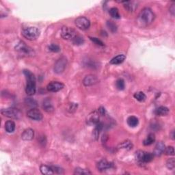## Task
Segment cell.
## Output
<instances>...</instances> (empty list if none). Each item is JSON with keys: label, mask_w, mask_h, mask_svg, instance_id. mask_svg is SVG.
<instances>
[{"label": "cell", "mask_w": 175, "mask_h": 175, "mask_svg": "<svg viewBox=\"0 0 175 175\" xmlns=\"http://www.w3.org/2000/svg\"><path fill=\"white\" fill-rule=\"evenodd\" d=\"M155 18V15L152 10L145 8L140 11L138 16L137 23L139 26L146 27L151 24Z\"/></svg>", "instance_id": "1"}, {"label": "cell", "mask_w": 175, "mask_h": 175, "mask_svg": "<svg viewBox=\"0 0 175 175\" xmlns=\"http://www.w3.org/2000/svg\"><path fill=\"white\" fill-rule=\"evenodd\" d=\"M23 74L26 77L27 84L26 87V93L29 96H33L37 91L36 86V77L29 70H24Z\"/></svg>", "instance_id": "2"}, {"label": "cell", "mask_w": 175, "mask_h": 175, "mask_svg": "<svg viewBox=\"0 0 175 175\" xmlns=\"http://www.w3.org/2000/svg\"><path fill=\"white\" fill-rule=\"evenodd\" d=\"M153 153L149 152H145L143 151H138L135 153V159L139 164L143 165L145 163H149L153 160Z\"/></svg>", "instance_id": "3"}, {"label": "cell", "mask_w": 175, "mask_h": 175, "mask_svg": "<svg viewBox=\"0 0 175 175\" xmlns=\"http://www.w3.org/2000/svg\"><path fill=\"white\" fill-rule=\"evenodd\" d=\"M21 34L27 40H34L39 37L40 31L35 27H28L22 30Z\"/></svg>", "instance_id": "4"}, {"label": "cell", "mask_w": 175, "mask_h": 175, "mask_svg": "<svg viewBox=\"0 0 175 175\" xmlns=\"http://www.w3.org/2000/svg\"><path fill=\"white\" fill-rule=\"evenodd\" d=\"M2 115L5 117L12 118V119H19L21 116V112L19 110L13 107H8L5 109H2L1 111Z\"/></svg>", "instance_id": "5"}, {"label": "cell", "mask_w": 175, "mask_h": 175, "mask_svg": "<svg viewBox=\"0 0 175 175\" xmlns=\"http://www.w3.org/2000/svg\"><path fill=\"white\" fill-rule=\"evenodd\" d=\"M77 36V32L74 29L69 27H63L61 30V37L65 40H73Z\"/></svg>", "instance_id": "6"}, {"label": "cell", "mask_w": 175, "mask_h": 175, "mask_svg": "<svg viewBox=\"0 0 175 175\" xmlns=\"http://www.w3.org/2000/svg\"><path fill=\"white\" fill-rule=\"evenodd\" d=\"M15 50L16 51L26 55H32L33 53H34L32 49L30 48L29 46H27L26 43L23 41H20V42L16 44V45L15 46Z\"/></svg>", "instance_id": "7"}, {"label": "cell", "mask_w": 175, "mask_h": 175, "mask_svg": "<svg viewBox=\"0 0 175 175\" xmlns=\"http://www.w3.org/2000/svg\"><path fill=\"white\" fill-rule=\"evenodd\" d=\"M75 23L77 28L82 30H86L90 26V21L85 16H79L75 21Z\"/></svg>", "instance_id": "8"}, {"label": "cell", "mask_w": 175, "mask_h": 175, "mask_svg": "<svg viewBox=\"0 0 175 175\" xmlns=\"http://www.w3.org/2000/svg\"><path fill=\"white\" fill-rule=\"evenodd\" d=\"M67 65V60L65 57L60 58L59 60H57L54 66V71L57 74H60L65 71V68Z\"/></svg>", "instance_id": "9"}, {"label": "cell", "mask_w": 175, "mask_h": 175, "mask_svg": "<svg viewBox=\"0 0 175 175\" xmlns=\"http://www.w3.org/2000/svg\"><path fill=\"white\" fill-rule=\"evenodd\" d=\"M27 116L32 120L39 121H41L43 118V114L41 113L40 110H38L37 108H32L30 110L27 112Z\"/></svg>", "instance_id": "10"}, {"label": "cell", "mask_w": 175, "mask_h": 175, "mask_svg": "<svg viewBox=\"0 0 175 175\" xmlns=\"http://www.w3.org/2000/svg\"><path fill=\"white\" fill-rule=\"evenodd\" d=\"M65 87V84L60 82H52L47 85V89L49 92L51 93H57Z\"/></svg>", "instance_id": "11"}, {"label": "cell", "mask_w": 175, "mask_h": 175, "mask_svg": "<svg viewBox=\"0 0 175 175\" xmlns=\"http://www.w3.org/2000/svg\"><path fill=\"white\" fill-rule=\"evenodd\" d=\"M98 78L95 75H86L84 77V80H83V84L85 86H91L96 84V83H98Z\"/></svg>", "instance_id": "12"}, {"label": "cell", "mask_w": 175, "mask_h": 175, "mask_svg": "<svg viewBox=\"0 0 175 175\" xmlns=\"http://www.w3.org/2000/svg\"><path fill=\"white\" fill-rule=\"evenodd\" d=\"M112 163L107 162L106 159H102L97 163L96 167L99 171L103 172L107 170L112 167Z\"/></svg>", "instance_id": "13"}, {"label": "cell", "mask_w": 175, "mask_h": 175, "mask_svg": "<svg viewBox=\"0 0 175 175\" xmlns=\"http://www.w3.org/2000/svg\"><path fill=\"white\" fill-rule=\"evenodd\" d=\"M99 118L100 115L99 112L96 111H94V112L90 113L87 117V123L89 124H94L95 125L99 122Z\"/></svg>", "instance_id": "14"}, {"label": "cell", "mask_w": 175, "mask_h": 175, "mask_svg": "<svg viewBox=\"0 0 175 175\" xmlns=\"http://www.w3.org/2000/svg\"><path fill=\"white\" fill-rule=\"evenodd\" d=\"M166 149L165 144H163L162 142H157L156 146L155 147V149L153 151V155L156 157H159L162 155L163 152H164Z\"/></svg>", "instance_id": "15"}, {"label": "cell", "mask_w": 175, "mask_h": 175, "mask_svg": "<svg viewBox=\"0 0 175 175\" xmlns=\"http://www.w3.org/2000/svg\"><path fill=\"white\" fill-rule=\"evenodd\" d=\"M34 137V130L28 128L24 130V131L21 134V138L22 140L25 141H30L33 140V138Z\"/></svg>", "instance_id": "16"}, {"label": "cell", "mask_w": 175, "mask_h": 175, "mask_svg": "<svg viewBox=\"0 0 175 175\" xmlns=\"http://www.w3.org/2000/svg\"><path fill=\"white\" fill-rule=\"evenodd\" d=\"M124 4V7L129 12H133L138 8V4L133 1H124L122 2Z\"/></svg>", "instance_id": "17"}, {"label": "cell", "mask_w": 175, "mask_h": 175, "mask_svg": "<svg viewBox=\"0 0 175 175\" xmlns=\"http://www.w3.org/2000/svg\"><path fill=\"white\" fill-rule=\"evenodd\" d=\"M43 107L44 111H46V112L48 113H51L54 112V107L53 106L51 100L49 99H47L43 101Z\"/></svg>", "instance_id": "18"}, {"label": "cell", "mask_w": 175, "mask_h": 175, "mask_svg": "<svg viewBox=\"0 0 175 175\" xmlns=\"http://www.w3.org/2000/svg\"><path fill=\"white\" fill-rule=\"evenodd\" d=\"M126 59V56L123 54L118 55L110 60V64L113 65H118L123 63Z\"/></svg>", "instance_id": "19"}, {"label": "cell", "mask_w": 175, "mask_h": 175, "mask_svg": "<svg viewBox=\"0 0 175 175\" xmlns=\"http://www.w3.org/2000/svg\"><path fill=\"white\" fill-rule=\"evenodd\" d=\"M133 147V144L130 140H125L118 144V148L120 149H124L127 151H130L131 150Z\"/></svg>", "instance_id": "20"}, {"label": "cell", "mask_w": 175, "mask_h": 175, "mask_svg": "<svg viewBox=\"0 0 175 175\" xmlns=\"http://www.w3.org/2000/svg\"><path fill=\"white\" fill-rule=\"evenodd\" d=\"M169 112H170V110H169L168 107H166L165 106H160L155 110V113L157 116H163L168 115Z\"/></svg>", "instance_id": "21"}, {"label": "cell", "mask_w": 175, "mask_h": 175, "mask_svg": "<svg viewBox=\"0 0 175 175\" xmlns=\"http://www.w3.org/2000/svg\"><path fill=\"white\" fill-rule=\"evenodd\" d=\"M40 170L41 173L44 175H51L54 174L52 167H50V166L47 165H41L40 167Z\"/></svg>", "instance_id": "22"}, {"label": "cell", "mask_w": 175, "mask_h": 175, "mask_svg": "<svg viewBox=\"0 0 175 175\" xmlns=\"http://www.w3.org/2000/svg\"><path fill=\"white\" fill-rule=\"evenodd\" d=\"M155 141V135L153 133H149L145 140L143 141V144L144 146H149L153 144Z\"/></svg>", "instance_id": "23"}, {"label": "cell", "mask_w": 175, "mask_h": 175, "mask_svg": "<svg viewBox=\"0 0 175 175\" xmlns=\"http://www.w3.org/2000/svg\"><path fill=\"white\" fill-rule=\"evenodd\" d=\"M15 123L12 121H8L5 123V129L8 133H12L15 130Z\"/></svg>", "instance_id": "24"}, {"label": "cell", "mask_w": 175, "mask_h": 175, "mask_svg": "<svg viewBox=\"0 0 175 175\" xmlns=\"http://www.w3.org/2000/svg\"><path fill=\"white\" fill-rule=\"evenodd\" d=\"M127 124L128 125L131 127H135L138 126V124L139 123V120L138 118L134 116H131L127 118Z\"/></svg>", "instance_id": "25"}, {"label": "cell", "mask_w": 175, "mask_h": 175, "mask_svg": "<svg viewBox=\"0 0 175 175\" xmlns=\"http://www.w3.org/2000/svg\"><path fill=\"white\" fill-rule=\"evenodd\" d=\"M134 98L137 100V101L140 102H144L146 101V94H144L143 92H137L134 94Z\"/></svg>", "instance_id": "26"}, {"label": "cell", "mask_w": 175, "mask_h": 175, "mask_svg": "<svg viewBox=\"0 0 175 175\" xmlns=\"http://www.w3.org/2000/svg\"><path fill=\"white\" fill-rule=\"evenodd\" d=\"M109 13L112 18H114L116 19H121V15H120V13H119V11L117 8H115V7L112 8L110 10Z\"/></svg>", "instance_id": "27"}, {"label": "cell", "mask_w": 175, "mask_h": 175, "mask_svg": "<svg viewBox=\"0 0 175 175\" xmlns=\"http://www.w3.org/2000/svg\"><path fill=\"white\" fill-rule=\"evenodd\" d=\"M92 173L89 170L87 169H84L82 168H75L74 172V174L77 175H87V174H91Z\"/></svg>", "instance_id": "28"}, {"label": "cell", "mask_w": 175, "mask_h": 175, "mask_svg": "<svg viewBox=\"0 0 175 175\" xmlns=\"http://www.w3.org/2000/svg\"><path fill=\"white\" fill-rule=\"evenodd\" d=\"M107 26L111 32L112 33H114L117 31V26L115 23H114L112 21H108L107 22Z\"/></svg>", "instance_id": "29"}, {"label": "cell", "mask_w": 175, "mask_h": 175, "mask_svg": "<svg viewBox=\"0 0 175 175\" xmlns=\"http://www.w3.org/2000/svg\"><path fill=\"white\" fill-rule=\"evenodd\" d=\"M72 41H73L74 44H76V45H81V44H83V43H84V38L81 37V36L77 35L76 37L72 40Z\"/></svg>", "instance_id": "30"}, {"label": "cell", "mask_w": 175, "mask_h": 175, "mask_svg": "<svg viewBox=\"0 0 175 175\" xmlns=\"http://www.w3.org/2000/svg\"><path fill=\"white\" fill-rule=\"evenodd\" d=\"M116 86L118 90H123L125 87V83L123 79H118L116 82Z\"/></svg>", "instance_id": "31"}, {"label": "cell", "mask_w": 175, "mask_h": 175, "mask_svg": "<svg viewBox=\"0 0 175 175\" xmlns=\"http://www.w3.org/2000/svg\"><path fill=\"white\" fill-rule=\"evenodd\" d=\"M166 167H167L169 170H174L175 168L174 158H170V159H168L167 162H166Z\"/></svg>", "instance_id": "32"}, {"label": "cell", "mask_w": 175, "mask_h": 175, "mask_svg": "<svg viewBox=\"0 0 175 175\" xmlns=\"http://www.w3.org/2000/svg\"><path fill=\"white\" fill-rule=\"evenodd\" d=\"M26 103L28 105V106L30 107H32L33 108H35L36 107L38 106V104H37V102L35 101L34 99H33L32 98H27L26 99Z\"/></svg>", "instance_id": "33"}, {"label": "cell", "mask_w": 175, "mask_h": 175, "mask_svg": "<svg viewBox=\"0 0 175 175\" xmlns=\"http://www.w3.org/2000/svg\"><path fill=\"white\" fill-rule=\"evenodd\" d=\"M49 51H51L54 53H58V52H60L61 50L60 46L54 43H52L50 44V45L49 46Z\"/></svg>", "instance_id": "34"}, {"label": "cell", "mask_w": 175, "mask_h": 175, "mask_svg": "<svg viewBox=\"0 0 175 175\" xmlns=\"http://www.w3.org/2000/svg\"><path fill=\"white\" fill-rule=\"evenodd\" d=\"M164 153L166 155H174V149L173 146H168L165 149Z\"/></svg>", "instance_id": "35"}, {"label": "cell", "mask_w": 175, "mask_h": 175, "mask_svg": "<svg viewBox=\"0 0 175 175\" xmlns=\"http://www.w3.org/2000/svg\"><path fill=\"white\" fill-rule=\"evenodd\" d=\"M90 39L93 41V42L94 43V44H97V45H99V46H104V43L102 42V41L101 40H99V38H94V37H90Z\"/></svg>", "instance_id": "36"}, {"label": "cell", "mask_w": 175, "mask_h": 175, "mask_svg": "<svg viewBox=\"0 0 175 175\" xmlns=\"http://www.w3.org/2000/svg\"><path fill=\"white\" fill-rule=\"evenodd\" d=\"M53 170H54V173H58V174H62L64 173L63 170L62 168H58V167H52Z\"/></svg>", "instance_id": "37"}, {"label": "cell", "mask_w": 175, "mask_h": 175, "mask_svg": "<svg viewBox=\"0 0 175 175\" xmlns=\"http://www.w3.org/2000/svg\"><path fill=\"white\" fill-rule=\"evenodd\" d=\"M97 112H99V115H101V116H104L105 114V112H106V111H105V107H100L99 109H98V111Z\"/></svg>", "instance_id": "38"}, {"label": "cell", "mask_w": 175, "mask_h": 175, "mask_svg": "<svg viewBox=\"0 0 175 175\" xmlns=\"http://www.w3.org/2000/svg\"><path fill=\"white\" fill-rule=\"evenodd\" d=\"M170 12L173 15H174V12H175V7H174V3H173V4L171 5L170 8Z\"/></svg>", "instance_id": "39"}, {"label": "cell", "mask_w": 175, "mask_h": 175, "mask_svg": "<svg viewBox=\"0 0 175 175\" xmlns=\"http://www.w3.org/2000/svg\"><path fill=\"white\" fill-rule=\"evenodd\" d=\"M77 108V105H76V103H71V107H70V110H71V111L73 110H75Z\"/></svg>", "instance_id": "40"}, {"label": "cell", "mask_w": 175, "mask_h": 175, "mask_svg": "<svg viewBox=\"0 0 175 175\" xmlns=\"http://www.w3.org/2000/svg\"><path fill=\"white\" fill-rule=\"evenodd\" d=\"M170 136H171V138L173 139V140H174V131H172L171 133H170Z\"/></svg>", "instance_id": "41"}]
</instances>
